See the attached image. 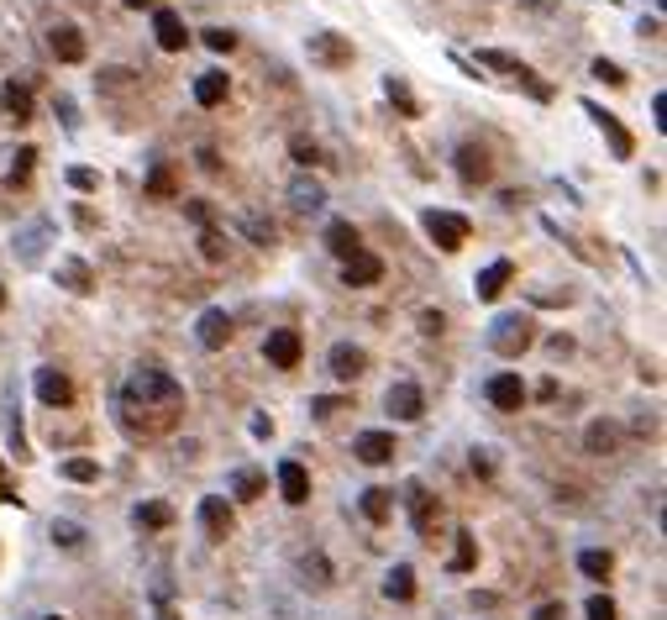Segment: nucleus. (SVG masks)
<instances>
[{"mask_svg":"<svg viewBox=\"0 0 667 620\" xmlns=\"http://www.w3.org/2000/svg\"><path fill=\"white\" fill-rule=\"evenodd\" d=\"M148 195H152V200H174V174H169L163 163L148 174Z\"/></svg>","mask_w":667,"mask_h":620,"instance_id":"nucleus-35","label":"nucleus"},{"mask_svg":"<svg viewBox=\"0 0 667 620\" xmlns=\"http://www.w3.org/2000/svg\"><path fill=\"white\" fill-rule=\"evenodd\" d=\"M48 620H63V615H48Z\"/></svg>","mask_w":667,"mask_h":620,"instance_id":"nucleus-51","label":"nucleus"},{"mask_svg":"<svg viewBox=\"0 0 667 620\" xmlns=\"http://www.w3.org/2000/svg\"><path fill=\"white\" fill-rule=\"evenodd\" d=\"M589 116H594V122H599V132L609 137V153H615V158H631V153H636V142H631V132H626V126L615 122L609 111H599V105H589Z\"/></svg>","mask_w":667,"mask_h":620,"instance_id":"nucleus-15","label":"nucleus"},{"mask_svg":"<svg viewBox=\"0 0 667 620\" xmlns=\"http://www.w3.org/2000/svg\"><path fill=\"white\" fill-rule=\"evenodd\" d=\"M384 594H389V599H410V594H416V573H410V568L399 562L395 573L384 579Z\"/></svg>","mask_w":667,"mask_h":620,"instance_id":"nucleus-31","label":"nucleus"},{"mask_svg":"<svg viewBox=\"0 0 667 620\" xmlns=\"http://www.w3.org/2000/svg\"><path fill=\"white\" fill-rule=\"evenodd\" d=\"M59 279L69 284V289H79V295H85V289H90V269H85V263H74V258H69V263H59Z\"/></svg>","mask_w":667,"mask_h":620,"instance_id":"nucleus-33","label":"nucleus"},{"mask_svg":"<svg viewBox=\"0 0 667 620\" xmlns=\"http://www.w3.org/2000/svg\"><path fill=\"white\" fill-rule=\"evenodd\" d=\"M326 248H332L336 258L363 252V242H358V226H352V221H332V226H326Z\"/></svg>","mask_w":667,"mask_h":620,"instance_id":"nucleus-23","label":"nucleus"},{"mask_svg":"<svg viewBox=\"0 0 667 620\" xmlns=\"http://www.w3.org/2000/svg\"><path fill=\"white\" fill-rule=\"evenodd\" d=\"M410 515H416V531H431V515H436V495H425L421 484H410Z\"/></svg>","mask_w":667,"mask_h":620,"instance_id":"nucleus-27","label":"nucleus"},{"mask_svg":"<svg viewBox=\"0 0 667 620\" xmlns=\"http://www.w3.org/2000/svg\"><path fill=\"white\" fill-rule=\"evenodd\" d=\"M384 90H389V100L399 105V116H421V105H416V95L405 90V85H399L395 74H389V85H384Z\"/></svg>","mask_w":667,"mask_h":620,"instance_id":"nucleus-34","label":"nucleus"},{"mask_svg":"<svg viewBox=\"0 0 667 620\" xmlns=\"http://www.w3.org/2000/svg\"><path fill=\"white\" fill-rule=\"evenodd\" d=\"M53 542H59V547H79V542H85V531L74 526V521H53Z\"/></svg>","mask_w":667,"mask_h":620,"instance_id":"nucleus-39","label":"nucleus"},{"mask_svg":"<svg viewBox=\"0 0 667 620\" xmlns=\"http://www.w3.org/2000/svg\"><path fill=\"white\" fill-rule=\"evenodd\" d=\"M310 59L326 68H347L352 63V42L342 32H310Z\"/></svg>","mask_w":667,"mask_h":620,"instance_id":"nucleus-5","label":"nucleus"},{"mask_svg":"<svg viewBox=\"0 0 667 620\" xmlns=\"http://www.w3.org/2000/svg\"><path fill=\"white\" fill-rule=\"evenodd\" d=\"M279 495L289 499V505H305V499H310V473H305V463H279Z\"/></svg>","mask_w":667,"mask_h":620,"instance_id":"nucleus-14","label":"nucleus"},{"mask_svg":"<svg viewBox=\"0 0 667 620\" xmlns=\"http://www.w3.org/2000/svg\"><path fill=\"white\" fill-rule=\"evenodd\" d=\"M425 232H431V242L436 248H447V252H457L462 242H468V216H457V211H425Z\"/></svg>","mask_w":667,"mask_h":620,"instance_id":"nucleus-3","label":"nucleus"},{"mask_svg":"<svg viewBox=\"0 0 667 620\" xmlns=\"http://www.w3.org/2000/svg\"><path fill=\"white\" fill-rule=\"evenodd\" d=\"M126 5H132V11H142V5H158V0H126Z\"/></svg>","mask_w":667,"mask_h":620,"instance_id":"nucleus-49","label":"nucleus"},{"mask_svg":"<svg viewBox=\"0 0 667 620\" xmlns=\"http://www.w3.org/2000/svg\"><path fill=\"white\" fill-rule=\"evenodd\" d=\"M473 558H479V547H473V536H468V531H457V552H452V568L462 573V568H473Z\"/></svg>","mask_w":667,"mask_h":620,"instance_id":"nucleus-36","label":"nucleus"},{"mask_svg":"<svg viewBox=\"0 0 667 620\" xmlns=\"http://www.w3.org/2000/svg\"><path fill=\"white\" fill-rule=\"evenodd\" d=\"M263 358H269V369H300L305 358V342L295 326H279V332H269V342H263Z\"/></svg>","mask_w":667,"mask_h":620,"instance_id":"nucleus-4","label":"nucleus"},{"mask_svg":"<svg viewBox=\"0 0 667 620\" xmlns=\"http://www.w3.org/2000/svg\"><path fill=\"white\" fill-rule=\"evenodd\" d=\"M479 63H484V68H499V74H510V79H520V85H531V95H536V100H546V85H536V79H531V68H525V63L520 59H510V53H494V48H484V53H479Z\"/></svg>","mask_w":667,"mask_h":620,"instance_id":"nucleus-10","label":"nucleus"},{"mask_svg":"<svg viewBox=\"0 0 667 620\" xmlns=\"http://www.w3.org/2000/svg\"><path fill=\"white\" fill-rule=\"evenodd\" d=\"M363 515L373 526H384V521L395 515V495H389V489H363Z\"/></svg>","mask_w":667,"mask_h":620,"instance_id":"nucleus-24","label":"nucleus"},{"mask_svg":"<svg viewBox=\"0 0 667 620\" xmlns=\"http://www.w3.org/2000/svg\"><path fill=\"white\" fill-rule=\"evenodd\" d=\"M200 252H206L211 263H221V258H226V242H221V232H206V237H200Z\"/></svg>","mask_w":667,"mask_h":620,"instance_id":"nucleus-41","label":"nucleus"},{"mask_svg":"<svg viewBox=\"0 0 667 620\" xmlns=\"http://www.w3.org/2000/svg\"><path fill=\"white\" fill-rule=\"evenodd\" d=\"M137 526H142V531H169V526H174V510H169L163 499H152V505H137Z\"/></svg>","mask_w":667,"mask_h":620,"instance_id":"nucleus-25","label":"nucleus"},{"mask_svg":"<svg viewBox=\"0 0 667 620\" xmlns=\"http://www.w3.org/2000/svg\"><path fill=\"white\" fill-rule=\"evenodd\" d=\"M594 79H605V85H626V74H620L609 59H594Z\"/></svg>","mask_w":667,"mask_h":620,"instance_id":"nucleus-42","label":"nucleus"},{"mask_svg":"<svg viewBox=\"0 0 667 620\" xmlns=\"http://www.w3.org/2000/svg\"><path fill=\"white\" fill-rule=\"evenodd\" d=\"M457 174H462L468 185L489 179V153L484 148H473V142H462V148H457Z\"/></svg>","mask_w":667,"mask_h":620,"instance_id":"nucleus-22","label":"nucleus"},{"mask_svg":"<svg viewBox=\"0 0 667 620\" xmlns=\"http://www.w3.org/2000/svg\"><path fill=\"white\" fill-rule=\"evenodd\" d=\"M384 279V263L373 258V252H352V258H342V284H352V289H368V284Z\"/></svg>","mask_w":667,"mask_h":620,"instance_id":"nucleus-8","label":"nucleus"},{"mask_svg":"<svg viewBox=\"0 0 667 620\" xmlns=\"http://www.w3.org/2000/svg\"><path fill=\"white\" fill-rule=\"evenodd\" d=\"M200 526H206L211 542H226V536H232V505L221 495H206L200 499Z\"/></svg>","mask_w":667,"mask_h":620,"instance_id":"nucleus-11","label":"nucleus"},{"mask_svg":"<svg viewBox=\"0 0 667 620\" xmlns=\"http://www.w3.org/2000/svg\"><path fill=\"white\" fill-rule=\"evenodd\" d=\"M0 499H5V505H16V499H22V495H16V484L5 479V468H0Z\"/></svg>","mask_w":667,"mask_h":620,"instance_id":"nucleus-47","label":"nucleus"},{"mask_svg":"<svg viewBox=\"0 0 667 620\" xmlns=\"http://www.w3.org/2000/svg\"><path fill=\"white\" fill-rule=\"evenodd\" d=\"M363 369H368L363 347H352V342H336V347H332V373H336V378H358Z\"/></svg>","mask_w":667,"mask_h":620,"instance_id":"nucleus-18","label":"nucleus"},{"mask_svg":"<svg viewBox=\"0 0 667 620\" xmlns=\"http://www.w3.org/2000/svg\"><path fill=\"white\" fill-rule=\"evenodd\" d=\"M232 489H237V499H258L263 489H269V479H263L258 468H242V473L232 479Z\"/></svg>","mask_w":667,"mask_h":620,"instance_id":"nucleus-30","label":"nucleus"},{"mask_svg":"<svg viewBox=\"0 0 667 620\" xmlns=\"http://www.w3.org/2000/svg\"><path fill=\"white\" fill-rule=\"evenodd\" d=\"M352 452H358L363 463H389V458H395V436L389 432H363L358 442H352Z\"/></svg>","mask_w":667,"mask_h":620,"instance_id":"nucleus-17","label":"nucleus"},{"mask_svg":"<svg viewBox=\"0 0 667 620\" xmlns=\"http://www.w3.org/2000/svg\"><path fill=\"white\" fill-rule=\"evenodd\" d=\"M484 395H489V405H494V410H505V415H510V410H520V405H525V384H520L516 373H494Z\"/></svg>","mask_w":667,"mask_h":620,"instance_id":"nucleus-9","label":"nucleus"},{"mask_svg":"<svg viewBox=\"0 0 667 620\" xmlns=\"http://www.w3.org/2000/svg\"><path fill=\"white\" fill-rule=\"evenodd\" d=\"M510 279H516V269H510L505 258H494V263H489L484 274L473 279V289H479V300H499V295H505V284H510Z\"/></svg>","mask_w":667,"mask_h":620,"instance_id":"nucleus-16","label":"nucleus"},{"mask_svg":"<svg viewBox=\"0 0 667 620\" xmlns=\"http://www.w3.org/2000/svg\"><path fill=\"white\" fill-rule=\"evenodd\" d=\"M63 479H74V484H95V479H100V463H95V458H69V463H63Z\"/></svg>","mask_w":667,"mask_h":620,"instance_id":"nucleus-32","label":"nucleus"},{"mask_svg":"<svg viewBox=\"0 0 667 620\" xmlns=\"http://www.w3.org/2000/svg\"><path fill=\"white\" fill-rule=\"evenodd\" d=\"M583 442H589V452H615V447H620V426H609V421H594Z\"/></svg>","mask_w":667,"mask_h":620,"instance_id":"nucleus-28","label":"nucleus"},{"mask_svg":"<svg viewBox=\"0 0 667 620\" xmlns=\"http://www.w3.org/2000/svg\"><path fill=\"white\" fill-rule=\"evenodd\" d=\"M69 185L85 189V195H95V189H100V174H95V169H69Z\"/></svg>","mask_w":667,"mask_h":620,"instance_id":"nucleus-40","label":"nucleus"},{"mask_svg":"<svg viewBox=\"0 0 667 620\" xmlns=\"http://www.w3.org/2000/svg\"><path fill=\"white\" fill-rule=\"evenodd\" d=\"M226 95H232V79H226L221 68H211V74H200V79H195V100H200L206 111H211V105H221Z\"/></svg>","mask_w":667,"mask_h":620,"instance_id":"nucleus-21","label":"nucleus"},{"mask_svg":"<svg viewBox=\"0 0 667 620\" xmlns=\"http://www.w3.org/2000/svg\"><path fill=\"white\" fill-rule=\"evenodd\" d=\"M206 48H211V53H232V48H237V32H232V27H211V32H206Z\"/></svg>","mask_w":667,"mask_h":620,"instance_id":"nucleus-37","label":"nucleus"},{"mask_svg":"<svg viewBox=\"0 0 667 620\" xmlns=\"http://www.w3.org/2000/svg\"><path fill=\"white\" fill-rule=\"evenodd\" d=\"M32 163H37V148H22V153H16V163H11V185H27Z\"/></svg>","mask_w":667,"mask_h":620,"instance_id":"nucleus-38","label":"nucleus"},{"mask_svg":"<svg viewBox=\"0 0 667 620\" xmlns=\"http://www.w3.org/2000/svg\"><path fill=\"white\" fill-rule=\"evenodd\" d=\"M589 620H615V599L594 594V599H589Z\"/></svg>","mask_w":667,"mask_h":620,"instance_id":"nucleus-43","label":"nucleus"},{"mask_svg":"<svg viewBox=\"0 0 667 620\" xmlns=\"http://www.w3.org/2000/svg\"><path fill=\"white\" fill-rule=\"evenodd\" d=\"M152 32H158V48L163 53H184V42H189V32H184V16L179 11H152Z\"/></svg>","mask_w":667,"mask_h":620,"instance_id":"nucleus-7","label":"nucleus"},{"mask_svg":"<svg viewBox=\"0 0 667 620\" xmlns=\"http://www.w3.org/2000/svg\"><path fill=\"white\" fill-rule=\"evenodd\" d=\"M489 342H494V352H499V358H520V352L536 342V326H531V315H499Z\"/></svg>","mask_w":667,"mask_h":620,"instance_id":"nucleus-2","label":"nucleus"},{"mask_svg":"<svg viewBox=\"0 0 667 620\" xmlns=\"http://www.w3.org/2000/svg\"><path fill=\"white\" fill-rule=\"evenodd\" d=\"M289 200H295V211H321V205H326V189L315 185V179H295Z\"/></svg>","mask_w":667,"mask_h":620,"instance_id":"nucleus-26","label":"nucleus"},{"mask_svg":"<svg viewBox=\"0 0 667 620\" xmlns=\"http://www.w3.org/2000/svg\"><path fill=\"white\" fill-rule=\"evenodd\" d=\"M189 221H200V226H211V205H206V200H189Z\"/></svg>","mask_w":667,"mask_h":620,"instance_id":"nucleus-45","label":"nucleus"},{"mask_svg":"<svg viewBox=\"0 0 667 620\" xmlns=\"http://www.w3.org/2000/svg\"><path fill=\"white\" fill-rule=\"evenodd\" d=\"M126 400L132 405H142V410H179L184 405V395H179V384L169 378L163 369H137L132 378H126Z\"/></svg>","mask_w":667,"mask_h":620,"instance_id":"nucleus-1","label":"nucleus"},{"mask_svg":"<svg viewBox=\"0 0 667 620\" xmlns=\"http://www.w3.org/2000/svg\"><path fill=\"white\" fill-rule=\"evenodd\" d=\"M0 305H5V284H0Z\"/></svg>","mask_w":667,"mask_h":620,"instance_id":"nucleus-50","label":"nucleus"},{"mask_svg":"<svg viewBox=\"0 0 667 620\" xmlns=\"http://www.w3.org/2000/svg\"><path fill=\"white\" fill-rule=\"evenodd\" d=\"M232 342V315L226 310H206L200 315V347H226Z\"/></svg>","mask_w":667,"mask_h":620,"instance_id":"nucleus-20","label":"nucleus"},{"mask_svg":"<svg viewBox=\"0 0 667 620\" xmlns=\"http://www.w3.org/2000/svg\"><path fill=\"white\" fill-rule=\"evenodd\" d=\"M578 568H583V579H599V584H605L609 568H615V558L599 552V547H589V552H578Z\"/></svg>","mask_w":667,"mask_h":620,"instance_id":"nucleus-29","label":"nucleus"},{"mask_svg":"<svg viewBox=\"0 0 667 620\" xmlns=\"http://www.w3.org/2000/svg\"><path fill=\"white\" fill-rule=\"evenodd\" d=\"M536 620H562V605H542V610H536Z\"/></svg>","mask_w":667,"mask_h":620,"instance_id":"nucleus-48","label":"nucleus"},{"mask_svg":"<svg viewBox=\"0 0 667 620\" xmlns=\"http://www.w3.org/2000/svg\"><path fill=\"white\" fill-rule=\"evenodd\" d=\"M389 415H395V421H421L425 415V395L410 384V378L389 384Z\"/></svg>","mask_w":667,"mask_h":620,"instance_id":"nucleus-6","label":"nucleus"},{"mask_svg":"<svg viewBox=\"0 0 667 620\" xmlns=\"http://www.w3.org/2000/svg\"><path fill=\"white\" fill-rule=\"evenodd\" d=\"M0 111H5L11 122H32V90L27 85H16V79L0 85Z\"/></svg>","mask_w":667,"mask_h":620,"instance_id":"nucleus-19","label":"nucleus"},{"mask_svg":"<svg viewBox=\"0 0 667 620\" xmlns=\"http://www.w3.org/2000/svg\"><path fill=\"white\" fill-rule=\"evenodd\" d=\"M295 163H300V169H310V163H321V153H315V142H295Z\"/></svg>","mask_w":667,"mask_h":620,"instance_id":"nucleus-44","label":"nucleus"},{"mask_svg":"<svg viewBox=\"0 0 667 620\" xmlns=\"http://www.w3.org/2000/svg\"><path fill=\"white\" fill-rule=\"evenodd\" d=\"M37 400L63 410V405H74V384H69V373L59 369H37Z\"/></svg>","mask_w":667,"mask_h":620,"instance_id":"nucleus-12","label":"nucleus"},{"mask_svg":"<svg viewBox=\"0 0 667 620\" xmlns=\"http://www.w3.org/2000/svg\"><path fill=\"white\" fill-rule=\"evenodd\" d=\"M48 48H53V59L59 63H85V32L63 22V27L48 32Z\"/></svg>","mask_w":667,"mask_h":620,"instance_id":"nucleus-13","label":"nucleus"},{"mask_svg":"<svg viewBox=\"0 0 667 620\" xmlns=\"http://www.w3.org/2000/svg\"><path fill=\"white\" fill-rule=\"evenodd\" d=\"M421 332H431V337L442 332V310H425V315H421Z\"/></svg>","mask_w":667,"mask_h":620,"instance_id":"nucleus-46","label":"nucleus"}]
</instances>
